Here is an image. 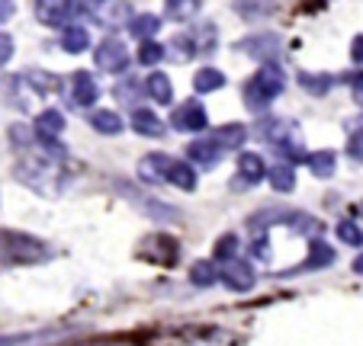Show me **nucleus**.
I'll use <instances>...</instances> for the list:
<instances>
[{
  "mask_svg": "<svg viewBox=\"0 0 363 346\" xmlns=\"http://www.w3.org/2000/svg\"><path fill=\"white\" fill-rule=\"evenodd\" d=\"M16 177H20L29 190H35L39 196H48V199H55L58 192L65 190V173H62V167H58V161H48L39 151L16 167Z\"/></svg>",
  "mask_w": 363,
  "mask_h": 346,
  "instance_id": "nucleus-1",
  "label": "nucleus"
},
{
  "mask_svg": "<svg viewBox=\"0 0 363 346\" xmlns=\"http://www.w3.org/2000/svg\"><path fill=\"white\" fill-rule=\"evenodd\" d=\"M48 253L52 250L29 234L0 231V260H7V263H42V260H48Z\"/></svg>",
  "mask_w": 363,
  "mask_h": 346,
  "instance_id": "nucleus-2",
  "label": "nucleus"
},
{
  "mask_svg": "<svg viewBox=\"0 0 363 346\" xmlns=\"http://www.w3.org/2000/svg\"><path fill=\"white\" fill-rule=\"evenodd\" d=\"M283 87H286V71L280 68V64H264L257 74L251 77V83H247V106L257 109V106H267V103H274L277 96L283 93Z\"/></svg>",
  "mask_w": 363,
  "mask_h": 346,
  "instance_id": "nucleus-3",
  "label": "nucleus"
},
{
  "mask_svg": "<svg viewBox=\"0 0 363 346\" xmlns=\"http://www.w3.org/2000/svg\"><path fill=\"white\" fill-rule=\"evenodd\" d=\"M94 58H96V68L100 71L119 74V71H125V64H129V48H125L116 35H110V39H103L100 45H96Z\"/></svg>",
  "mask_w": 363,
  "mask_h": 346,
  "instance_id": "nucleus-4",
  "label": "nucleus"
},
{
  "mask_svg": "<svg viewBox=\"0 0 363 346\" xmlns=\"http://www.w3.org/2000/svg\"><path fill=\"white\" fill-rule=\"evenodd\" d=\"M171 125L177 132H206V125H209V113H206V106L199 100H186L180 109H174Z\"/></svg>",
  "mask_w": 363,
  "mask_h": 346,
  "instance_id": "nucleus-5",
  "label": "nucleus"
},
{
  "mask_svg": "<svg viewBox=\"0 0 363 346\" xmlns=\"http://www.w3.org/2000/svg\"><path fill=\"white\" fill-rule=\"evenodd\" d=\"M219 279L225 282V289H232V292H251L254 282H257V276H254L251 263H247V260H238V257L228 260L225 270L219 272Z\"/></svg>",
  "mask_w": 363,
  "mask_h": 346,
  "instance_id": "nucleus-6",
  "label": "nucleus"
},
{
  "mask_svg": "<svg viewBox=\"0 0 363 346\" xmlns=\"http://www.w3.org/2000/svg\"><path fill=\"white\" fill-rule=\"evenodd\" d=\"M74 13V0H35V20L42 26H65Z\"/></svg>",
  "mask_w": 363,
  "mask_h": 346,
  "instance_id": "nucleus-7",
  "label": "nucleus"
},
{
  "mask_svg": "<svg viewBox=\"0 0 363 346\" xmlns=\"http://www.w3.org/2000/svg\"><path fill=\"white\" fill-rule=\"evenodd\" d=\"M132 20H135V16H132L129 0H103V7L96 10V23L106 29H123V26H129Z\"/></svg>",
  "mask_w": 363,
  "mask_h": 346,
  "instance_id": "nucleus-8",
  "label": "nucleus"
},
{
  "mask_svg": "<svg viewBox=\"0 0 363 346\" xmlns=\"http://www.w3.org/2000/svg\"><path fill=\"white\" fill-rule=\"evenodd\" d=\"M241 48H245L247 54H254L257 62L270 64L277 54H280L283 42H280V35H274V33H261V35H254V39H245L241 42Z\"/></svg>",
  "mask_w": 363,
  "mask_h": 346,
  "instance_id": "nucleus-9",
  "label": "nucleus"
},
{
  "mask_svg": "<svg viewBox=\"0 0 363 346\" xmlns=\"http://www.w3.org/2000/svg\"><path fill=\"white\" fill-rule=\"evenodd\" d=\"M119 192L125 196V202H132L135 209H142L148 218H177V212L174 209H167V205H161V202H155L151 196H145V192H138L135 186H125V183H119Z\"/></svg>",
  "mask_w": 363,
  "mask_h": 346,
  "instance_id": "nucleus-10",
  "label": "nucleus"
},
{
  "mask_svg": "<svg viewBox=\"0 0 363 346\" xmlns=\"http://www.w3.org/2000/svg\"><path fill=\"white\" fill-rule=\"evenodd\" d=\"M222 151H225V148H219L213 138H196V142L186 144V157H190L196 167H203V170L216 167V163H219V157H222Z\"/></svg>",
  "mask_w": 363,
  "mask_h": 346,
  "instance_id": "nucleus-11",
  "label": "nucleus"
},
{
  "mask_svg": "<svg viewBox=\"0 0 363 346\" xmlns=\"http://www.w3.org/2000/svg\"><path fill=\"white\" fill-rule=\"evenodd\" d=\"M96 96H100V87H96L94 74L90 71H77L74 83H71V103L84 109V106H94Z\"/></svg>",
  "mask_w": 363,
  "mask_h": 346,
  "instance_id": "nucleus-12",
  "label": "nucleus"
},
{
  "mask_svg": "<svg viewBox=\"0 0 363 346\" xmlns=\"http://www.w3.org/2000/svg\"><path fill=\"white\" fill-rule=\"evenodd\" d=\"M164 183L177 186V190H184V192H193L196 190V170H193L190 161H177V157H171Z\"/></svg>",
  "mask_w": 363,
  "mask_h": 346,
  "instance_id": "nucleus-13",
  "label": "nucleus"
},
{
  "mask_svg": "<svg viewBox=\"0 0 363 346\" xmlns=\"http://www.w3.org/2000/svg\"><path fill=\"white\" fill-rule=\"evenodd\" d=\"M132 132H138V135L145 138H161L164 135V122H161L158 115H155V109H135L129 119Z\"/></svg>",
  "mask_w": 363,
  "mask_h": 346,
  "instance_id": "nucleus-14",
  "label": "nucleus"
},
{
  "mask_svg": "<svg viewBox=\"0 0 363 346\" xmlns=\"http://www.w3.org/2000/svg\"><path fill=\"white\" fill-rule=\"evenodd\" d=\"M257 135L264 138V142H270V144H286L289 138H296L299 132H296V125L293 122H286V119H267V122H261V129H257Z\"/></svg>",
  "mask_w": 363,
  "mask_h": 346,
  "instance_id": "nucleus-15",
  "label": "nucleus"
},
{
  "mask_svg": "<svg viewBox=\"0 0 363 346\" xmlns=\"http://www.w3.org/2000/svg\"><path fill=\"white\" fill-rule=\"evenodd\" d=\"M238 173L245 183H261V180H267L270 167L264 163L261 154H254V151H245V154L238 157Z\"/></svg>",
  "mask_w": 363,
  "mask_h": 346,
  "instance_id": "nucleus-16",
  "label": "nucleus"
},
{
  "mask_svg": "<svg viewBox=\"0 0 363 346\" xmlns=\"http://www.w3.org/2000/svg\"><path fill=\"white\" fill-rule=\"evenodd\" d=\"M167 163H171V157H167V154H148V157H142V161H138V177H142L145 183H164Z\"/></svg>",
  "mask_w": 363,
  "mask_h": 346,
  "instance_id": "nucleus-17",
  "label": "nucleus"
},
{
  "mask_svg": "<svg viewBox=\"0 0 363 346\" xmlns=\"http://www.w3.org/2000/svg\"><path fill=\"white\" fill-rule=\"evenodd\" d=\"M145 93H148L155 103H161V106H167V103L174 100V87H171L164 71H151L148 81H145Z\"/></svg>",
  "mask_w": 363,
  "mask_h": 346,
  "instance_id": "nucleus-18",
  "label": "nucleus"
},
{
  "mask_svg": "<svg viewBox=\"0 0 363 346\" xmlns=\"http://www.w3.org/2000/svg\"><path fill=\"white\" fill-rule=\"evenodd\" d=\"M35 135L39 138H58L65 132V115L58 109H45V113L35 115Z\"/></svg>",
  "mask_w": 363,
  "mask_h": 346,
  "instance_id": "nucleus-19",
  "label": "nucleus"
},
{
  "mask_svg": "<svg viewBox=\"0 0 363 346\" xmlns=\"http://www.w3.org/2000/svg\"><path fill=\"white\" fill-rule=\"evenodd\" d=\"M23 81H26L29 87H33L39 96L55 93V90L62 87V81H58V74H52V71H39V68H29L26 74H23Z\"/></svg>",
  "mask_w": 363,
  "mask_h": 346,
  "instance_id": "nucleus-20",
  "label": "nucleus"
},
{
  "mask_svg": "<svg viewBox=\"0 0 363 346\" xmlns=\"http://www.w3.org/2000/svg\"><path fill=\"white\" fill-rule=\"evenodd\" d=\"M90 129L100 132V135H119L125 129V122L113 109H96V113H90Z\"/></svg>",
  "mask_w": 363,
  "mask_h": 346,
  "instance_id": "nucleus-21",
  "label": "nucleus"
},
{
  "mask_svg": "<svg viewBox=\"0 0 363 346\" xmlns=\"http://www.w3.org/2000/svg\"><path fill=\"white\" fill-rule=\"evenodd\" d=\"M306 163H308V170H312V173H315L318 180L335 177V170H337V157H335V151H315V154H308V157H306Z\"/></svg>",
  "mask_w": 363,
  "mask_h": 346,
  "instance_id": "nucleus-22",
  "label": "nucleus"
},
{
  "mask_svg": "<svg viewBox=\"0 0 363 346\" xmlns=\"http://www.w3.org/2000/svg\"><path fill=\"white\" fill-rule=\"evenodd\" d=\"M62 48L68 54H81V52H87L90 48V33L84 26H65V33H62Z\"/></svg>",
  "mask_w": 363,
  "mask_h": 346,
  "instance_id": "nucleus-23",
  "label": "nucleus"
},
{
  "mask_svg": "<svg viewBox=\"0 0 363 346\" xmlns=\"http://www.w3.org/2000/svg\"><path fill=\"white\" fill-rule=\"evenodd\" d=\"M151 247L158 253H151V260L155 263H164V266H171V263H177V257H180V244L174 238H167V234H155V241H151Z\"/></svg>",
  "mask_w": 363,
  "mask_h": 346,
  "instance_id": "nucleus-24",
  "label": "nucleus"
},
{
  "mask_svg": "<svg viewBox=\"0 0 363 346\" xmlns=\"http://www.w3.org/2000/svg\"><path fill=\"white\" fill-rule=\"evenodd\" d=\"M203 0H164V13L167 20H177V23H186L199 13Z\"/></svg>",
  "mask_w": 363,
  "mask_h": 346,
  "instance_id": "nucleus-25",
  "label": "nucleus"
},
{
  "mask_svg": "<svg viewBox=\"0 0 363 346\" xmlns=\"http://www.w3.org/2000/svg\"><path fill=\"white\" fill-rule=\"evenodd\" d=\"M222 87H225V74L219 68H203L193 77V90L196 93H213V90H222Z\"/></svg>",
  "mask_w": 363,
  "mask_h": 346,
  "instance_id": "nucleus-26",
  "label": "nucleus"
},
{
  "mask_svg": "<svg viewBox=\"0 0 363 346\" xmlns=\"http://www.w3.org/2000/svg\"><path fill=\"white\" fill-rule=\"evenodd\" d=\"M245 125H238V122H232V125H222V129H216L213 135V142L219 144V148H241V144H245Z\"/></svg>",
  "mask_w": 363,
  "mask_h": 346,
  "instance_id": "nucleus-27",
  "label": "nucleus"
},
{
  "mask_svg": "<svg viewBox=\"0 0 363 346\" xmlns=\"http://www.w3.org/2000/svg\"><path fill=\"white\" fill-rule=\"evenodd\" d=\"M158 29H161V16H155V13H142V16H135V20L129 23V33L135 35L138 42L155 39V35H158Z\"/></svg>",
  "mask_w": 363,
  "mask_h": 346,
  "instance_id": "nucleus-28",
  "label": "nucleus"
},
{
  "mask_svg": "<svg viewBox=\"0 0 363 346\" xmlns=\"http://www.w3.org/2000/svg\"><path fill=\"white\" fill-rule=\"evenodd\" d=\"M267 180H270V186H274L277 192H293V190H296L293 163H277V167H270Z\"/></svg>",
  "mask_w": 363,
  "mask_h": 346,
  "instance_id": "nucleus-29",
  "label": "nucleus"
},
{
  "mask_svg": "<svg viewBox=\"0 0 363 346\" xmlns=\"http://www.w3.org/2000/svg\"><path fill=\"white\" fill-rule=\"evenodd\" d=\"M299 83L308 96H325L331 90V77L328 74H318V71H302Z\"/></svg>",
  "mask_w": 363,
  "mask_h": 346,
  "instance_id": "nucleus-30",
  "label": "nucleus"
},
{
  "mask_svg": "<svg viewBox=\"0 0 363 346\" xmlns=\"http://www.w3.org/2000/svg\"><path fill=\"white\" fill-rule=\"evenodd\" d=\"M328 263H335V250H331L325 241H315L306 257V263H302V270H322V266H328Z\"/></svg>",
  "mask_w": 363,
  "mask_h": 346,
  "instance_id": "nucleus-31",
  "label": "nucleus"
},
{
  "mask_svg": "<svg viewBox=\"0 0 363 346\" xmlns=\"http://www.w3.org/2000/svg\"><path fill=\"white\" fill-rule=\"evenodd\" d=\"M164 54H167V48L155 39H145L142 45H138V62H142L145 68H155L158 62H164Z\"/></svg>",
  "mask_w": 363,
  "mask_h": 346,
  "instance_id": "nucleus-32",
  "label": "nucleus"
},
{
  "mask_svg": "<svg viewBox=\"0 0 363 346\" xmlns=\"http://www.w3.org/2000/svg\"><path fill=\"white\" fill-rule=\"evenodd\" d=\"M190 282L193 285H213V282H219V272H216V266L209 263V260H199V263L190 266Z\"/></svg>",
  "mask_w": 363,
  "mask_h": 346,
  "instance_id": "nucleus-33",
  "label": "nucleus"
},
{
  "mask_svg": "<svg viewBox=\"0 0 363 346\" xmlns=\"http://www.w3.org/2000/svg\"><path fill=\"white\" fill-rule=\"evenodd\" d=\"M167 54H171L174 62H190L193 54H196V45H193L190 35H177V39H171V48H167Z\"/></svg>",
  "mask_w": 363,
  "mask_h": 346,
  "instance_id": "nucleus-34",
  "label": "nucleus"
},
{
  "mask_svg": "<svg viewBox=\"0 0 363 346\" xmlns=\"http://www.w3.org/2000/svg\"><path fill=\"white\" fill-rule=\"evenodd\" d=\"M213 253H216V260H225V263H228V260H235V257H238V238H235L232 231H228V234H222V238L213 244Z\"/></svg>",
  "mask_w": 363,
  "mask_h": 346,
  "instance_id": "nucleus-35",
  "label": "nucleus"
},
{
  "mask_svg": "<svg viewBox=\"0 0 363 346\" xmlns=\"http://www.w3.org/2000/svg\"><path fill=\"white\" fill-rule=\"evenodd\" d=\"M337 238L344 241V244H350V247H360L363 244V231H360V224L357 221H337Z\"/></svg>",
  "mask_w": 363,
  "mask_h": 346,
  "instance_id": "nucleus-36",
  "label": "nucleus"
},
{
  "mask_svg": "<svg viewBox=\"0 0 363 346\" xmlns=\"http://www.w3.org/2000/svg\"><path fill=\"white\" fill-rule=\"evenodd\" d=\"M113 93H116L119 103H138V100H142V87H138L135 81H119Z\"/></svg>",
  "mask_w": 363,
  "mask_h": 346,
  "instance_id": "nucleus-37",
  "label": "nucleus"
},
{
  "mask_svg": "<svg viewBox=\"0 0 363 346\" xmlns=\"http://www.w3.org/2000/svg\"><path fill=\"white\" fill-rule=\"evenodd\" d=\"M347 151H350V157H354V161H360V163H363V125L354 132V135H350Z\"/></svg>",
  "mask_w": 363,
  "mask_h": 346,
  "instance_id": "nucleus-38",
  "label": "nucleus"
},
{
  "mask_svg": "<svg viewBox=\"0 0 363 346\" xmlns=\"http://www.w3.org/2000/svg\"><path fill=\"white\" fill-rule=\"evenodd\" d=\"M13 58V39L7 33H0V64H7Z\"/></svg>",
  "mask_w": 363,
  "mask_h": 346,
  "instance_id": "nucleus-39",
  "label": "nucleus"
},
{
  "mask_svg": "<svg viewBox=\"0 0 363 346\" xmlns=\"http://www.w3.org/2000/svg\"><path fill=\"white\" fill-rule=\"evenodd\" d=\"M350 58H354L357 64H363V35H357V39L350 42Z\"/></svg>",
  "mask_w": 363,
  "mask_h": 346,
  "instance_id": "nucleus-40",
  "label": "nucleus"
},
{
  "mask_svg": "<svg viewBox=\"0 0 363 346\" xmlns=\"http://www.w3.org/2000/svg\"><path fill=\"white\" fill-rule=\"evenodd\" d=\"M254 257H261V260H270V247H267V241H254Z\"/></svg>",
  "mask_w": 363,
  "mask_h": 346,
  "instance_id": "nucleus-41",
  "label": "nucleus"
},
{
  "mask_svg": "<svg viewBox=\"0 0 363 346\" xmlns=\"http://www.w3.org/2000/svg\"><path fill=\"white\" fill-rule=\"evenodd\" d=\"M13 16V0H0V23Z\"/></svg>",
  "mask_w": 363,
  "mask_h": 346,
  "instance_id": "nucleus-42",
  "label": "nucleus"
},
{
  "mask_svg": "<svg viewBox=\"0 0 363 346\" xmlns=\"http://www.w3.org/2000/svg\"><path fill=\"white\" fill-rule=\"evenodd\" d=\"M354 100H357V103H360V106H363V81H360V83H357V87H354Z\"/></svg>",
  "mask_w": 363,
  "mask_h": 346,
  "instance_id": "nucleus-43",
  "label": "nucleus"
},
{
  "mask_svg": "<svg viewBox=\"0 0 363 346\" xmlns=\"http://www.w3.org/2000/svg\"><path fill=\"white\" fill-rule=\"evenodd\" d=\"M354 272H357V276H363V253L354 260Z\"/></svg>",
  "mask_w": 363,
  "mask_h": 346,
  "instance_id": "nucleus-44",
  "label": "nucleus"
},
{
  "mask_svg": "<svg viewBox=\"0 0 363 346\" xmlns=\"http://www.w3.org/2000/svg\"><path fill=\"white\" fill-rule=\"evenodd\" d=\"M84 346H110V343H84Z\"/></svg>",
  "mask_w": 363,
  "mask_h": 346,
  "instance_id": "nucleus-45",
  "label": "nucleus"
},
{
  "mask_svg": "<svg viewBox=\"0 0 363 346\" xmlns=\"http://www.w3.org/2000/svg\"><path fill=\"white\" fill-rule=\"evenodd\" d=\"M357 212H360V215H363V202H360V209H357Z\"/></svg>",
  "mask_w": 363,
  "mask_h": 346,
  "instance_id": "nucleus-46",
  "label": "nucleus"
}]
</instances>
